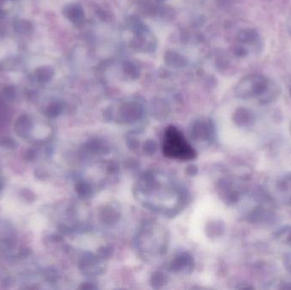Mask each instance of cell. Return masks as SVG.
<instances>
[{
    "instance_id": "obj_4",
    "label": "cell",
    "mask_w": 291,
    "mask_h": 290,
    "mask_svg": "<svg viewBox=\"0 0 291 290\" xmlns=\"http://www.w3.org/2000/svg\"><path fill=\"white\" fill-rule=\"evenodd\" d=\"M251 120V114L246 109H239L235 114V121L239 125H244Z\"/></svg>"
},
{
    "instance_id": "obj_8",
    "label": "cell",
    "mask_w": 291,
    "mask_h": 290,
    "mask_svg": "<svg viewBox=\"0 0 291 290\" xmlns=\"http://www.w3.org/2000/svg\"><path fill=\"white\" fill-rule=\"evenodd\" d=\"M124 71L127 74H131V75H135L137 72V68L132 63L126 64L125 66H124Z\"/></svg>"
},
{
    "instance_id": "obj_3",
    "label": "cell",
    "mask_w": 291,
    "mask_h": 290,
    "mask_svg": "<svg viewBox=\"0 0 291 290\" xmlns=\"http://www.w3.org/2000/svg\"><path fill=\"white\" fill-rule=\"evenodd\" d=\"M166 61L167 64L172 66H186V59L183 56L179 55L176 52H167L166 55Z\"/></svg>"
},
{
    "instance_id": "obj_5",
    "label": "cell",
    "mask_w": 291,
    "mask_h": 290,
    "mask_svg": "<svg viewBox=\"0 0 291 290\" xmlns=\"http://www.w3.org/2000/svg\"><path fill=\"white\" fill-rule=\"evenodd\" d=\"M69 15L73 21H79L84 17V11L80 6H74L70 9Z\"/></svg>"
},
{
    "instance_id": "obj_2",
    "label": "cell",
    "mask_w": 291,
    "mask_h": 290,
    "mask_svg": "<svg viewBox=\"0 0 291 290\" xmlns=\"http://www.w3.org/2000/svg\"><path fill=\"white\" fill-rule=\"evenodd\" d=\"M123 113L127 118L135 119H138L142 115V107L141 105L136 103H130L123 106Z\"/></svg>"
},
{
    "instance_id": "obj_6",
    "label": "cell",
    "mask_w": 291,
    "mask_h": 290,
    "mask_svg": "<svg viewBox=\"0 0 291 290\" xmlns=\"http://www.w3.org/2000/svg\"><path fill=\"white\" fill-rule=\"evenodd\" d=\"M254 35H253L252 32L249 31V32H243L239 34V39L242 41H244L245 43L249 42V41H251L254 39Z\"/></svg>"
},
{
    "instance_id": "obj_7",
    "label": "cell",
    "mask_w": 291,
    "mask_h": 290,
    "mask_svg": "<svg viewBox=\"0 0 291 290\" xmlns=\"http://www.w3.org/2000/svg\"><path fill=\"white\" fill-rule=\"evenodd\" d=\"M280 236H286L285 242L291 245V229H283L280 232Z\"/></svg>"
},
{
    "instance_id": "obj_1",
    "label": "cell",
    "mask_w": 291,
    "mask_h": 290,
    "mask_svg": "<svg viewBox=\"0 0 291 290\" xmlns=\"http://www.w3.org/2000/svg\"><path fill=\"white\" fill-rule=\"evenodd\" d=\"M164 153L170 158L182 160L191 159L196 156L195 151L186 142L181 132L173 126L168 128L166 131Z\"/></svg>"
}]
</instances>
